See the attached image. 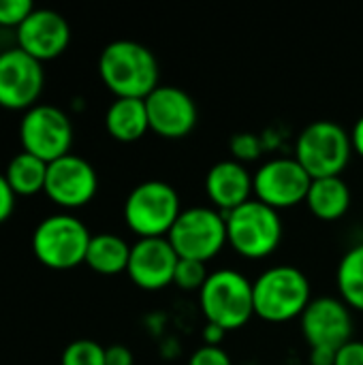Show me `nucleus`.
Here are the masks:
<instances>
[{"label": "nucleus", "mask_w": 363, "mask_h": 365, "mask_svg": "<svg viewBox=\"0 0 363 365\" xmlns=\"http://www.w3.org/2000/svg\"><path fill=\"white\" fill-rule=\"evenodd\" d=\"M199 308L205 323L218 325L227 334L242 329L255 317L252 282L237 269L210 272L208 282L199 291Z\"/></svg>", "instance_id": "7ed1b4c3"}, {"label": "nucleus", "mask_w": 363, "mask_h": 365, "mask_svg": "<svg viewBox=\"0 0 363 365\" xmlns=\"http://www.w3.org/2000/svg\"><path fill=\"white\" fill-rule=\"evenodd\" d=\"M227 244L244 259L259 261L274 255L282 242L280 212L250 199L233 212L225 214Z\"/></svg>", "instance_id": "423d86ee"}, {"label": "nucleus", "mask_w": 363, "mask_h": 365, "mask_svg": "<svg viewBox=\"0 0 363 365\" xmlns=\"http://www.w3.org/2000/svg\"><path fill=\"white\" fill-rule=\"evenodd\" d=\"M68 43L71 26L51 9H34L17 28V47L41 64L62 56Z\"/></svg>", "instance_id": "dca6fc26"}, {"label": "nucleus", "mask_w": 363, "mask_h": 365, "mask_svg": "<svg viewBox=\"0 0 363 365\" xmlns=\"http://www.w3.org/2000/svg\"><path fill=\"white\" fill-rule=\"evenodd\" d=\"M131 259V246L113 233H98L92 235L88 252H86V265L101 274V276H118L126 272Z\"/></svg>", "instance_id": "aec40b11"}, {"label": "nucleus", "mask_w": 363, "mask_h": 365, "mask_svg": "<svg viewBox=\"0 0 363 365\" xmlns=\"http://www.w3.org/2000/svg\"><path fill=\"white\" fill-rule=\"evenodd\" d=\"M336 365H363V342L351 340L336 353Z\"/></svg>", "instance_id": "cd10ccee"}, {"label": "nucleus", "mask_w": 363, "mask_h": 365, "mask_svg": "<svg viewBox=\"0 0 363 365\" xmlns=\"http://www.w3.org/2000/svg\"><path fill=\"white\" fill-rule=\"evenodd\" d=\"M310 184L312 178L293 156L272 158L263 163L252 175L255 199L276 212L306 203Z\"/></svg>", "instance_id": "9d476101"}, {"label": "nucleus", "mask_w": 363, "mask_h": 365, "mask_svg": "<svg viewBox=\"0 0 363 365\" xmlns=\"http://www.w3.org/2000/svg\"><path fill=\"white\" fill-rule=\"evenodd\" d=\"M145 109L150 130L171 141L188 137L199 120L195 98L178 86H158L145 98Z\"/></svg>", "instance_id": "4468645a"}, {"label": "nucleus", "mask_w": 363, "mask_h": 365, "mask_svg": "<svg viewBox=\"0 0 363 365\" xmlns=\"http://www.w3.org/2000/svg\"><path fill=\"white\" fill-rule=\"evenodd\" d=\"M227 331L220 329L218 325H212V323H205L203 331H201V338H203V344L208 346H220V342L225 340Z\"/></svg>", "instance_id": "2f4dec72"}, {"label": "nucleus", "mask_w": 363, "mask_h": 365, "mask_svg": "<svg viewBox=\"0 0 363 365\" xmlns=\"http://www.w3.org/2000/svg\"><path fill=\"white\" fill-rule=\"evenodd\" d=\"M60 365H105V346L94 340H75L62 351Z\"/></svg>", "instance_id": "5701e85b"}, {"label": "nucleus", "mask_w": 363, "mask_h": 365, "mask_svg": "<svg viewBox=\"0 0 363 365\" xmlns=\"http://www.w3.org/2000/svg\"><path fill=\"white\" fill-rule=\"evenodd\" d=\"M178 190L160 180L137 184L124 201V222L139 237H167L182 214Z\"/></svg>", "instance_id": "39448f33"}, {"label": "nucleus", "mask_w": 363, "mask_h": 365, "mask_svg": "<svg viewBox=\"0 0 363 365\" xmlns=\"http://www.w3.org/2000/svg\"><path fill=\"white\" fill-rule=\"evenodd\" d=\"M167 240L180 259L208 263L227 246L225 214L212 205H193L182 210Z\"/></svg>", "instance_id": "6e6552de"}, {"label": "nucleus", "mask_w": 363, "mask_h": 365, "mask_svg": "<svg viewBox=\"0 0 363 365\" xmlns=\"http://www.w3.org/2000/svg\"><path fill=\"white\" fill-rule=\"evenodd\" d=\"M208 263H201V261H188V259H180L178 267H175V276H173V284L180 289V291H201L203 284L208 282L210 278V272L205 269Z\"/></svg>", "instance_id": "b1692460"}, {"label": "nucleus", "mask_w": 363, "mask_h": 365, "mask_svg": "<svg viewBox=\"0 0 363 365\" xmlns=\"http://www.w3.org/2000/svg\"><path fill=\"white\" fill-rule=\"evenodd\" d=\"M205 195L214 210L229 214L252 199V175L242 163L233 158L220 160L212 165L205 175Z\"/></svg>", "instance_id": "f3484780"}, {"label": "nucleus", "mask_w": 363, "mask_h": 365, "mask_svg": "<svg viewBox=\"0 0 363 365\" xmlns=\"http://www.w3.org/2000/svg\"><path fill=\"white\" fill-rule=\"evenodd\" d=\"M229 150L233 154V160L237 163H250V160H257L261 156V139L255 135V133H237L231 137V143H229Z\"/></svg>", "instance_id": "393cba45"}, {"label": "nucleus", "mask_w": 363, "mask_h": 365, "mask_svg": "<svg viewBox=\"0 0 363 365\" xmlns=\"http://www.w3.org/2000/svg\"><path fill=\"white\" fill-rule=\"evenodd\" d=\"M351 133L334 120L308 124L295 141V160L312 180L338 178L353 156Z\"/></svg>", "instance_id": "20e7f679"}, {"label": "nucleus", "mask_w": 363, "mask_h": 365, "mask_svg": "<svg viewBox=\"0 0 363 365\" xmlns=\"http://www.w3.org/2000/svg\"><path fill=\"white\" fill-rule=\"evenodd\" d=\"M306 205L312 212V216L323 222L340 220L351 207V188L342 180V175L312 180Z\"/></svg>", "instance_id": "6ab92c4d"}, {"label": "nucleus", "mask_w": 363, "mask_h": 365, "mask_svg": "<svg viewBox=\"0 0 363 365\" xmlns=\"http://www.w3.org/2000/svg\"><path fill=\"white\" fill-rule=\"evenodd\" d=\"M45 86V71L39 60L19 47L0 53V107L28 111L36 105Z\"/></svg>", "instance_id": "9b49d317"}, {"label": "nucleus", "mask_w": 363, "mask_h": 365, "mask_svg": "<svg viewBox=\"0 0 363 365\" xmlns=\"http://www.w3.org/2000/svg\"><path fill=\"white\" fill-rule=\"evenodd\" d=\"M188 365H233L229 353L223 346H199L193 357L188 359Z\"/></svg>", "instance_id": "bb28decb"}, {"label": "nucleus", "mask_w": 363, "mask_h": 365, "mask_svg": "<svg viewBox=\"0 0 363 365\" xmlns=\"http://www.w3.org/2000/svg\"><path fill=\"white\" fill-rule=\"evenodd\" d=\"M4 178L17 197H34L39 192H45L47 163L28 152H19L9 160Z\"/></svg>", "instance_id": "412c9836"}, {"label": "nucleus", "mask_w": 363, "mask_h": 365, "mask_svg": "<svg viewBox=\"0 0 363 365\" xmlns=\"http://www.w3.org/2000/svg\"><path fill=\"white\" fill-rule=\"evenodd\" d=\"M336 349L312 346L310 349V365H336Z\"/></svg>", "instance_id": "7c9ffc66"}, {"label": "nucleus", "mask_w": 363, "mask_h": 365, "mask_svg": "<svg viewBox=\"0 0 363 365\" xmlns=\"http://www.w3.org/2000/svg\"><path fill=\"white\" fill-rule=\"evenodd\" d=\"M178 263L180 257L167 237L137 240L131 246L126 274L141 291H163L173 284Z\"/></svg>", "instance_id": "2eb2a0df"}, {"label": "nucleus", "mask_w": 363, "mask_h": 365, "mask_svg": "<svg viewBox=\"0 0 363 365\" xmlns=\"http://www.w3.org/2000/svg\"><path fill=\"white\" fill-rule=\"evenodd\" d=\"M92 233L73 214L43 218L32 233V252L49 269H73L86 263Z\"/></svg>", "instance_id": "0eeeda50"}, {"label": "nucleus", "mask_w": 363, "mask_h": 365, "mask_svg": "<svg viewBox=\"0 0 363 365\" xmlns=\"http://www.w3.org/2000/svg\"><path fill=\"white\" fill-rule=\"evenodd\" d=\"M255 317L267 323H289L300 319L312 302L308 276L293 265H274L255 282Z\"/></svg>", "instance_id": "f03ea898"}, {"label": "nucleus", "mask_w": 363, "mask_h": 365, "mask_svg": "<svg viewBox=\"0 0 363 365\" xmlns=\"http://www.w3.org/2000/svg\"><path fill=\"white\" fill-rule=\"evenodd\" d=\"M19 143L21 152H28L49 165L71 154L73 124L60 107L34 105L19 122Z\"/></svg>", "instance_id": "1a4fd4ad"}, {"label": "nucleus", "mask_w": 363, "mask_h": 365, "mask_svg": "<svg viewBox=\"0 0 363 365\" xmlns=\"http://www.w3.org/2000/svg\"><path fill=\"white\" fill-rule=\"evenodd\" d=\"M98 75L116 98L145 101L160 86V68L154 51L128 38L113 41L101 51Z\"/></svg>", "instance_id": "f257e3e1"}, {"label": "nucleus", "mask_w": 363, "mask_h": 365, "mask_svg": "<svg viewBox=\"0 0 363 365\" xmlns=\"http://www.w3.org/2000/svg\"><path fill=\"white\" fill-rule=\"evenodd\" d=\"M96 190L98 175L86 158L66 154L47 165L45 195L62 210H79L88 205L96 197Z\"/></svg>", "instance_id": "f8f14e48"}, {"label": "nucleus", "mask_w": 363, "mask_h": 365, "mask_svg": "<svg viewBox=\"0 0 363 365\" xmlns=\"http://www.w3.org/2000/svg\"><path fill=\"white\" fill-rule=\"evenodd\" d=\"M105 365H133V353L122 344L107 346L105 349Z\"/></svg>", "instance_id": "c756f323"}, {"label": "nucleus", "mask_w": 363, "mask_h": 365, "mask_svg": "<svg viewBox=\"0 0 363 365\" xmlns=\"http://www.w3.org/2000/svg\"><path fill=\"white\" fill-rule=\"evenodd\" d=\"M338 297L351 308L363 312V242L349 248L336 269Z\"/></svg>", "instance_id": "4be33fe9"}, {"label": "nucleus", "mask_w": 363, "mask_h": 365, "mask_svg": "<svg viewBox=\"0 0 363 365\" xmlns=\"http://www.w3.org/2000/svg\"><path fill=\"white\" fill-rule=\"evenodd\" d=\"M15 197H17V195H15L13 188L9 186L4 173H0V225L6 222V220L11 218V214H13V210H15Z\"/></svg>", "instance_id": "c85d7f7f"}, {"label": "nucleus", "mask_w": 363, "mask_h": 365, "mask_svg": "<svg viewBox=\"0 0 363 365\" xmlns=\"http://www.w3.org/2000/svg\"><path fill=\"white\" fill-rule=\"evenodd\" d=\"M308 346L340 349L353 340V310L340 297H315L300 317Z\"/></svg>", "instance_id": "ddd939ff"}, {"label": "nucleus", "mask_w": 363, "mask_h": 365, "mask_svg": "<svg viewBox=\"0 0 363 365\" xmlns=\"http://www.w3.org/2000/svg\"><path fill=\"white\" fill-rule=\"evenodd\" d=\"M32 11L34 4L30 0H0V26L19 28Z\"/></svg>", "instance_id": "a878e982"}, {"label": "nucleus", "mask_w": 363, "mask_h": 365, "mask_svg": "<svg viewBox=\"0 0 363 365\" xmlns=\"http://www.w3.org/2000/svg\"><path fill=\"white\" fill-rule=\"evenodd\" d=\"M351 141H353V152L363 158V115L351 128Z\"/></svg>", "instance_id": "473e14b6"}, {"label": "nucleus", "mask_w": 363, "mask_h": 365, "mask_svg": "<svg viewBox=\"0 0 363 365\" xmlns=\"http://www.w3.org/2000/svg\"><path fill=\"white\" fill-rule=\"evenodd\" d=\"M105 128L111 139L120 143H135L150 130L145 101L116 98L105 113Z\"/></svg>", "instance_id": "a211bd4d"}]
</instances>
